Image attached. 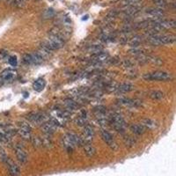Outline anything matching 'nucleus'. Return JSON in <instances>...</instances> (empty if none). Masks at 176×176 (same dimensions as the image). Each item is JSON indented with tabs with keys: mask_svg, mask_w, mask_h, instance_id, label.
I'll use <instances>...</instances> for the list:
<instances>
[{
	"mask_svg": "<svg viewBox=\"0 0 176 176\" xmlns=\"http://www.w3.org/2000/svg\"><path fill=\"white\" fill-rule=\"evenodd\" d=\"M149 43L155 45V46H159L162 44H172L175 42V37L172 35H160V34H156V35H150L148 38Z\"/></svg>",
	"mask_w": 176,
	"mask_h": 176,
	"instance_id": "obj_2",
	"label": "nucleus"
},
{
	"mask_svg": "<svg viewBox=\"0 0 176 176\" xmlns=\"http://www.w3.org/2000/svg\"><path fill=\"white\" fill-rule=\"evenodd\" d=\"M119 104H121L122 106L125 107H137L139 105V101L137 100H132V99H129V98H121L119 100Z\"/></svg>",
	"mask_w": 176,
	"mask_h": 176,
	"instance_id": "obj_19",
	"label": "nucleus"
},
{
	"mask_svg": "<svg viewBox=\"0 0 176 176\" xmlns=\"http://www.w3.org/2000/svg\"><path fill=\"white\" fill-rule=\"evenodd\" d=\"M17 132L18 135L25 140H31L32 138V131H31V126L27 122H21L18 127Z\"/></svg>",
	"mask_w": 176,
	"mask_h": 176,
	"instance_id": "obj_6",
	"label": "nucleus"
},
{
	"mask_svg": "<svg viewBox=\"0 0 176 176\" xmlns=\"http://www.w3.org/2000/svg\"><path fill=\"white\" fill-rule=\"evenodd\" d=\"M108 121L116 131H118L120 133L125 132L126 122L121 115H119L117 113H113L112 115H110V116H108Z\"/></svg>",
	"mask_w": 176,
	"mask_h": 176,
	"instance_id": "obj_3",
	"label": "nucleus"
},
{
	"mask_svg": "<svg viewBox=\"0 0 176 176\" xmlns=\"http://www.w3.org/2000/svg\"><path fill=\"white\" fill-rule=\"evenodd\" d=\"M6 164L8 168L9 174L11 176H18L20 174V169L17 164H15L11 159H7L6 161Z\"/></svg>",
	"mask_w": 176,
	"mask_h": 176,
	"instance_id": "obj_13",
	"label": "nucleus"
},
{
	"mask_svg": "<svg viewBox=\"0 0 176 176\" xmlns=\"http://www.w3.org/2000/svg\"><path fill=\"white\" fill-rule=\"evenodd\" d=\"M63 103L68 109L70 110H78L79 108V105L77 101L73 100L72 99H66L64 100Z\"/></svg>",
	"mask_w": 176,
	"mask_h": 176,
	"instance_id": "obj_22",
	"label": "nucleus"
},
{
	"mask_svg": "<svg viewBox=\"0 0 176 176\" xmlns=\"http://www.w3.org/2000/svg\"><path fill=\"white\" fill-rule=\"evenodd\" d=\"M57 129V122L55 121H45L42 124V130L47 135H51L55 132Z\"/></svg>",
	"mask_w": 176,
	"mask_h": 176,
	"instance_id": "obj_9",
	"label": "nucleus"
},
{
	"mask_svg": "<svg viewBox=\"0 0 176 176\" xmlns=\"http://www.w3.org/2000/svg\"><path fill=\"white\" fill-rule=\"evenodd\" d=\"M109 57L110 56L108 55V53H107V52H99L92 57V62H94L96 64H98V63H101L108 61Z\"/></svg>",
	"mask_w": 176,
	"mask_h": 176,
	"instance_id": "obj_16",
	"label": "nucleus"
},
{
	"mask_svg": "<svg viewBox=\"0 0 176 176\" xmlns=\"http://www.w3.org/2000/svg\"><path fill=\"white\" fill-rule=\"evenodd\" d=\"M149 97L151 98L153 100H158L164 98V93L161 91H158V90H154V91L150 92L149 93Z\"/></svg>",
	"mask_w": 176,
	"mask_h": 176,
	"instance_id": "obj_25",
	"label": "nucleus"
},
{
	"mask_svg": "<svg viewBox=\"0 0 176 176\" xmlns=\"http://www.w3.org/2000/svg\"><path fill=\"white\" fill-rule=\"evenodd\" d=\"M7 56V52L5 50H1L0 51V59H5Z\"/></svg>",
	"mask_w": 176,
	"mask_h": 176,
	"instance_id": "obj_32",
	"label": "nucleus"
},
{
	"mask_svg": "<svg viewBox=\"0 0 176 176\" xmlns=\"http://www.w3.org/2000/svg\"><path fill=\"white\" fill-rule=\"evenodd\" d=\"M27 118L34 124H43L47 120L45 116L40 113H31L27 116Z\"/></svg>",
	"mask_w": 176,
	"mask_h": 176,
	"instance_id": "obj_10",
	"label": "nucleus"
},
{
	"mask_svg": "<svg viewBox=\"0 0 176 176\" xmlns=\"http://www.w3.org/2000/svg\"><path fill=\"white\" fill-rule=\"evenodd\" d=\"M143 78L147 81H170L173 79V76L169 72L157 71L154 72L146 73Z\"/></svg>",
	"mask_w": 176,
	"mask_h": 176,
	"instance_id": "obj_4",
	"label": "nucleus"
},
{
	"mask_svg": "<svg viewBox=\"0 0 176 176\" xmlns=\"http://www.w3.org/2000/svg\"><path fill=\"white\" fill-rule=\"evenodd\" d=\"M55 32H54L53 30L51 31V33L49 34V38L43 43L45 47H47L51 51L61 49L64 45V39L60 36V35L56 32L55 28Z\"/></svg>",
	"mask_w": 176,
	"mask_h": 176,
	"instance_id": "obj_1",
	"label": "nucleus"
},
{
	"mask_svg": "<svg viewBox=\"0 0 176 176\" xmlns=\"http://www.w3.org/2000/svg\"><path fill=\"white\" fill-rule=\"evenodd\" d=\"M135 89L134 85L130 83H123L121 85H118V88H117V92L119 93H126V92H129L133 91Z\"/></svg>",
	"mask_w": 176,
	"mask_h": 176,
	"instance_id": "obj_20",
	"label": "nucleus"
},
{
	"mask_svg": "<svg viewBox=\"0 0 176 176\" xmlns=\"http://www.w3.org/2000/svg\"><path fill=\"white\" fill-rule=\"evenodd\" d=\"M66 137L67 138L72 142V144L74 146H83L84 145V144H85L83 138L79 137L77 134L68 133L66 135Z\"/></svg>",
	"mask_w": 176,
	"mask_h": 176,
	"instance_id": "obj_15",
	"label": "nucleus"
},
{
	"mask_svg": "<svg viewBox=\"0 0 176 176\" xmlns=\"http://www.w3.org/2000/svg\"><path fill=\"white\" fill-rule=\"evenodd\" d=\"M100 136H101V138L105 142V144L109 147L112 151H116L118 149V145L116 144V142L115 139L113 138L112 135L107 131V130H101L100 132Z\"/></svg>",
	"mask_w": 176,
	"mask_h": 176,
	"instance_id": "obj_5",
	"label": "nucleus"
},
{
	"mask_svg": "<svg viewBox=\"0 0 176 176\" xmlns=\"http://www.w3.org/2000/svg\"><path fill=\"white\" fill-rule=\"evenodd\" d=\"M51 50H49L47 47H45L44 45H41V47L38 49V50L36 51L37 55H39L43 61L48 59L49 56L51 55Z\"/></svg>",
	"mask_w": 176,
	"mask_h": 176,
	"instance_id": "obj_18",
	"label": "nucleus"
},
{
	"mask_svg": "<svg viewBox=\"0 0 176 176\" xmlns=\"http://www.w3.org/2000/svg\"><path fill=\"white\" fill-rule=\"evenodd\" d=\"M83 147H84V152L88 158H92V157H94L96 155L97 150L90 143H85Z\"/></svg>",
	"mask_w": 176,
	"mask_h": 176,
	"instance_id": "obj_17",
	"label": "nucleus"
},
{
	"mask_svg": "<svg viewBox=\"0 0 176 176\" xmlns=\"http://www.w3.org/2000/svg\"><path fill=\"white\" fill-rule=\"evenodd\" d=\"M46 86V82L43 79H38L35 81L33 87L36 92H42Z\"/></svg>",
	"mask_w": 176,
	"mask_h": 176,
	"instance_id": "obj_23",
	"label": "nucleus"
},
{
	"mask_svg": "<svg viewBox=\"0 0 176 176\" xmlns=\"http://www.w3.org/2000/svg\"><path fill=\"white\" fill-rule=\"evenodd\" d=\"M147 13H148L151 17L156 18V19L160 18L164 15L163 10L160 9V8H152V9H150L149 11H147Z\"/></svg>",
	"mask_w": 176,
	"mask_h": 176,
	"instance_id": "obj_21",
	"label": "nucleus"
},
{
	"mask_svg": "<svg viewBox=\"0 0 176 176\" xmlns=\"http://www.w3.org/2000/svg\"><path fill=\"white\" fill-rule=\"evenodd\" d=\"M15 154H16V157L18 158V160L21 163V164H26L28 160V156L26 152L25 148L22 145H17L15 146Z\"/></svg>",
	"mask_w": 176,
	"mask_h": 176,
	"instance_id": "obj_7",
	"label": "nucleus"
},
{
	"mask_svg": "<svg viewBox=\"0 0 176 176\" xmlns=\"http://www.w3.org/2000/svg\"><path fill=\"white\" fill-rule=\"evenodd\" d=\"M43 59L37 55L36 52L31 53V54H26L23 56V62L27 64H39L43 63Z\"/></svg>",
	"mask_w": 176,
	"mask_h": 176,
	"instance_id": "obj_8",
	"label": "nucleus"
},
{
	"mask_svg": "<svg viewBox=\"0 0 176 176\" xmlns=\"http://www.w3.org/2000/svg\"><path fill=\"white\" fill-rule=\"evenodd\" d=\"M129 129L134 134L138 135V136L143 135L145 132V127H143L141 124H132V125H130Z\"/></svg>",
	"mask_w": 176,
	"mask_h": 176,
	"instance_id": "obj_24",
	"label": "nucleus"
},
{
	"mask_svg": "<svg viewBox=\"0 0 176 176\" xmlns=\"http://www.w3.org/2000/svg\"><path fill=\"white\" fill-rule=\"evenodd\" d=\"M153 2L160 9H162V8H164V7L166 6V2L165 0H153Z\"/></svg>",
	"mask_w": 176,
	"mask_h": 176,
	"instance_id": "obj_29",
	"label": "nucleus"
},
{
	"mask_svg": "<svg viewBox=\"0 0 176 176\" xmlns=\"http://www.w3.org/2000/svg\"><path fill=\"white\" fill-rule=\"evenodd\" d=\"M75 122H76V124H78L79 126H85V125H87V120H86V116L85 115H81V116H79L76 120H75Z\"/></svg>",
	"mask_w": 176,
	"mask_h": 176,
	"instance_id": "obj_27",
	"label": "nucleus"
},
{
	"mask_svg": "<svg viewBox=\"0 0 176 176\" xmlns=\"http://www.w3.org/2000/svg\"><path fill=\"white\" fill-rule=\"evenodd\" d=\"M95 136V131L94 129L89 126V125H85L84 126V130H83V140L85 143H90L92 140L93 139Z\"/></svg>",
	"mask_w": 176,
	"mask_h": 176,
	"instance_id": "obj_11",
	"label": "nucleus"
},
{
	"mask_svg": "<svg viewBox=\"0 0 176 176\" xmlns=\"http://www.w3.org/2000/svg\"><path fill=\"white\" fill-rule=\"evenodd\" d=\"M8 63H10V65H12V67H15L17 65V63H18V61H17V57L16 56H14V55H12V56H10L9 58H8Z\"/></svg>",
	"mask_w": 176,
	"mask_h": 176,
	"instance_id": "obj_31",
	"label": "nucleus"
},
{
	"mask_svg": "<svg viewBox=\"0 0 176 176\" xmlns=\"http://www.w3.org/2000/svg\"><path fill=\"white\" fill-rule=\"evenodd\" d=\"M140 124L145 127V129H156L158 126V123L155 120L151 118H144L140 121Z\"/></svg>",
	"mask_w": 176,
	"mask_h": 176,
	"instance_id": "obj_14",
	"label": "nucleus"
},
{
	"mask_svg": "<svg viewBox=\"0 0 176 176\" xmlns=\"http://www.w3.org/2000/svg\"><path fill=\"white\" fill-rule=\"evenodd\" d=\"M141 0H124L123 1V4L125 6H136L139 3Z\"/></svg>",
	"mask_w": 176,
	"mask_h": 176,
	"instance_id": "obj_30",
	"label": "nucleus"
},
{
	"mask_svg": "<svg viewBox=\"0 0 176 176\" xmlns=\"http://www.w3.org/2000/svg\"><path fill=\"white\" fill-rule=\"evenodd\" d=\"M123 142L127 147H133L136 145V139L130 136H126L125 137H123Z\"/></svg>",
	"mask_w": 176,
	"mask_h": 176,
	"instance_id": "obj_26",
	"label": "nucleus"
},
{
	"mask_svg": "<svg viewBox=\"0 0 176 176\" xmlns=\"http://www.w3.org/2000/svg\"><path fill=\"white\" fill-rule=\"evenodd\" d=\"M16 77H17V72L14 70H12V69L5 70L0 75V79L3 81H6V82H10V81L14 80L16 79Z\"/></svg>",
	"mask_w": 176,
	"mask_h": 176,
	"instance_id": "obj_12",
	"label": "nucleus"
},
{
	"mask_svg": "<svg viewBox=\"0 0 176 176\" xmlns=\"http://www.w3.org/2000/svg\"><path fill=\"white\" fill-rule=\"evenodd\" d=\"M141 42H142V40H141V38L138 36H135L133 37L132 39H130V41H129V45L131 46V47H133V48H137L138 46H139L140 44H141Z\"/></svg>",
	"mask_w": 176,
	"mask_h": 176,
	"instance_id": "obj_28",
	"label": "nucleus"
}]
</instances>
